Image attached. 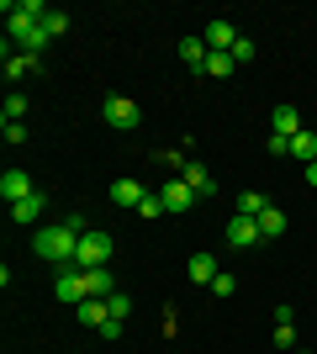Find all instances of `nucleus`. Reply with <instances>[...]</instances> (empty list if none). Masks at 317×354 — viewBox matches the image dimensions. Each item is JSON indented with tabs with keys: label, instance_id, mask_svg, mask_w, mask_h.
<instances>
[{
	"label": "nucleus",
	"instance_id": "obj_1",
	"mask_svg": "<svg viewBox=\"0 0 317 354\" xmlns=\"http://www.w3.org/2000/svg\"><path fill=\"white\" fill-rule=\"evenodd\" d=\"M85 233H90L85 217H64L59 227H37V233H32V254L48 259V265H59V270H75V249H79Z\"/></svg>",
	"mask_w": 317,
	"mask_h": 354
},
{
	"label": "nucleus",
	"instance_id": "obj_2",
	"mask_svg": "<svg viewBox=\"0 0 317 354\" xmlns=\"http://www.w3.org/2000/svg\"><path fill=\"white\" fill-rule=\"evenodd\" d=\"M0 11H6V43H27L32 32L43 27V16L53 11V6H43V0H6V6H0Z\"/></svg>",
	"mask_w": 317,
	"mask_h": 354
},
{
	"label": "nucleus",
	"instance_id": "obj_3",
	"mask_svg": "<svg viewBox=\"0 0 317 354\" xmlns=\"http://www.w3.org/2000/svg\"><path fill=\"white\" fill-rule=\"evenodd\" d=\"M111 254H117V243H111V233H101V227H90V233L79 238V249H75V270H106V265H111Z\"/></svg>",
	"mask_w": 317,
	"mask_h": 354
},
{
	"label": "nucleus",
	"instance_id": "obj_4",
	"mask_svg": "<svg viewBox=\"0 0 317 354\" xmlns=\"http://www.w3.org/2000/svg\"><path fill=\"white\" fill-rule=\"evenodd\" d=\"M101 117H106V127H117V133H137L143 111H137L133 95H106V101H101Z\"/></svg>",
	"mask_w": 317,
	"mask_h": 354
},
{
	"label": "nucleus",
	"instance_id": "obj_5",
	"mask_svg": "<svg viewBox=\"0 0 317 354\" xmlns=\"http://www.w3.org/2000/svg\"><path fill=\"white\" fill-rule=\"evenodd\" d=\"M222 238H227V249H254L259 238V217H243V212H233V217H227V227H222Z\"/></svg>",
	"mask_w": 317,
	"mask_h": 354
},
{
	"label": "nucleus",
	"instance_id": "obj_6",
	"mask_svg": "<svg viewBox=\"0 0 317 354\" xmlns=\"http://www.w3.org/2000/svg\"><path fill=\"white\" fill-rule=\"evenodd\" d=\"M53 296H59L64 307H79V301H85V270H59V275H53Z\"/></svg>",
	"mask_w": 317,
	"mask_h": 354
},
{
	"label": "nucleus",
	"instance_id": "obj_7",
	"mask_svg": "<svg viewBox=\"0 0 317 354\" xmlns=\"http://www.w3.org/2000/svg\"><path fill=\"white\" fill-rule=\"evenodd\" d=\"M159 196H164V212H175V217L196 207V191H191V185H185L180 175H175V180H164V185H159Z\"/></svg>",
	"mask_w": 317,
	"mask_h": 354
},
{
	"label": "nucleus",
	"instance_id": "obj_8",
	"mask_svg": "<svg viewBox=\"0 0 317 354\" xmlns=\"http://www.w3.org/2000/svg\"><path fill=\"white\" fill-rule=\"evenodd\" d=\"M201 43H206L211 53H233V48H238V32H233V21H222V16H217V21H206Z\"/></svg>",
	"mask_w": 317,
	"mask_h": 354
},
{
	"label": "nucleus",
	"instance_id": "obj_9",
	"mask_svg": "<svg viewBox=\"0 0 317 354\" xmlns=\"http://www.w3.org/2000/svg\"><path fill=\"white\" fill-rule=\"evenodd\" d=\"M143 196H148V185H137L133 175H122V180H111V201H117L122 212H137V207H143Z\"/></svg>",
	"mask_w": 317,
	"mask_h": 354
},
{
	"label": "nucleus",
	"instance_id": "obj_10",
	"mask_svg": "<svg viewBox=\"0 0 317 354\" xmlns=\"http://www.w3.org/2000/svg\"><path fill=\"white\" fill-rule=\"evenodd\" d=\"M270 133H275V138H296V133H302V111H296L291 101H280V106L270 111Z\"/></svg>",
	"mask_w": 317,
	"mask_h": 354
},
{
	"label": "nucleus",
	"instance_id": "obj_11",
	"mask_svg": "<svg viewBox=\"0 0 317 354\" xmlns=\"http://www.w3.org/2000/svg\"><path fill=\"white\" fill-rule=\"evenodd\" d=\"M0 196H6V207L27 201V196H32V175H27V169H6V175H0Z\"/></svg>",
	"mask_w": 317,
	"mask_h": 354
},
{
	"label": "nucleus",
	"instance_id": "obj_12",
	"mask_svg": "<svg viewBox=\"0 0 317 354\" xmlns=\"http://www.w3.org/2000/svg\"><path fill=\"white\" fill-rule=\"evenodd\" d=\"M43 212H48V196L32 191L27 201H16V207H11V222H16V227H32V222H43Z\"/></svg>",
	"mask_w": 317,
	"mask_h": 354
},
{
	"label": "nucleus",
	"instance_id": "obj_13",
	"mask_svg": "<svg viewBox=\"0 0 317 354\" xmlns=\"http://www.w3.org/2000/svg\"><path fill=\"white\" fill-rule=\"evenodd\" d=\"M180 180L196 191V201H201V196H217V180H211V169H206V164H196V159L180 169Z\"/></svg>",
	"mask_w": 317,
	"mask_h": 354
},
{
	"label": "nucleus",
	"instance_id": "obj_14",
	"mask_svg": "<svg viewBox=\"0 0 317 354\" xmlns=\"http://www.w3.org/2000/svg\"><path fill=\"white\" fill-rule=\"evenodd\" d=\"M185 275H191L196 286H211L217 275H222V270H217V254H206V249H201V254H191V265H185Z\"/></svg>",
	"mask_w": 317,
	"mask_h": 354
},
{
	"label": "nucleus",
	"instance_id": "obj_15",
	"mask_svg": "<svg viewBox=\"0 0 317 354\" xmlns=\"http://www.w3.org/2000/svg\"><path fill=\"white\" fill-rule=\"evenodd\" d=\"M75 317H79L85 328H101L106 317H111V307H106V296H85V301L75 307Z\"/></svg>",
	"mask_w": 317,
	"mask_h": 354
},
{
	"label": "nucleus",
	"instance_id": "obj_16",
	"mask_svg": "<svg viewBox=\"0 0 317 354\" xmlns=\"http://www.w3.org/2000/svg\"><path fill=\"white\" fill-rule=\"evenodd\" d=\"M180 59H185V69L206 74V59H211V48L201 43V37H180Z\"/></svg>",
	"mask_w": 317,
	"mask_h": 354
},
{
	"label": "nucleus",
	"instance_id": "obj_17",
	"mask_svg": "<svg viewBox=\"0 0 317 354\" xmlns=\"http://www.w3.org/2000/svg\"><path fill=\"white\" fill-rule=\"evenodd\" d=\"M85 291H90V296H117L122 286H117L111 270H85Z\"/></svg>",
	"mask_w": 317,
	"mask_h": 354
},
{
	"label": "nucleus",
	"instance_id": "obj_18",
	"mask_svg": "<svg viewBox=\"0 0 317 354\" xmlns=\"http://www.w3.org/2000/svg\"><path fill=\"white\" fill-rule=\"evenodd\" d=\"M291 159H302V164H317V133H312V127H302V133L291 138Z\"/></svg>",
	"mask_w": 317,
	"mask_h": 354
},
{
	"label": "nucleus",
	"instance_id": "obj_19",
	"mask_svg": "<svg viewBox=\"0 0 317 354\" xmlns=\"http://www.w3.org/2000/svg\"><path fill=\"white\" fill-rule=\"evenodd\" d=\"M259 233H265V238H280V233H286V212L275 207V201L259 212Z\"/></svg>",
	"mask_w": 317,
	"mask_h": 354
},
{
	"label": "nucleus",
	"instance_id": "obj_20",
	"mask_svg": "<svg viewBox=\"0 0 317 354\" xmlns=\"http://www.w3.org/2000/svg\"><path fill=\"white\" fill-rule=\"evenodd\" d=\"M27 69H32V59H27V53H11V43H6V85H16Z\"/></svg>",
	"mask_w": 317,
	"mask_h": 354
},
{
	"label": "nucleus",
	"instance_id": "obj_21",
	"mask_svg": "<svg viewBox=\"0 0 317 354\" xmlns=\"http://www.w3.org/2000/svg\"><path fill=\"white\" fill-rule=\"evenodd\" d=\"M265 207H270V196H259V191H243L238 196V212H243V217H259Z\"/></svg>",
	"mask_w": 317,
	"mask_h": 354
},
{
	"label": "nucleus",
	"instance_id": "obj_22",
	"mask_svg": "<svg viewBox=\"0 0 317 354\" xmlns=\"http://www.w3.org/2000/svg\"><path fill=\"white\" fill-rule=\"evenodd\" d=\"M137 217H148V222L169 217V212H164V196H159V191H148V196H143V207H137Z\"/></svg>",
	"mask_w": 317,
	"mask_h": 354
},
{
	"label": "nucleus",
	"instance_id": "obj_23",
	"mask_svg": "<svg viewBox=\"0 0 317 354\" xmlns=\"http://www.w3.org/2000/svg\"><path fill=\"white\" fill-rule=\"evenodd\" d=\"M233 69H238V64H233V53H211V59H206V74H211V80H227Z\"/></svg>",
	"mask_w": 317,
	"mask_h": 354
},
{
	"label": "nucleus",
	"instance_id": "obj_24",
	"mask_svg": "<svg viewBox=\"0 0 317 354\" xmlns=\"http://www.w3.org/2000/svg\"><path fill=\"white\" fill-rule=\"evenodd\" d=\"M21 117H27V95L11 90V95H6V117H0V122H21Z\"/></svg>",
	"mask_w": 317,
	"mask_h": 354
},
{
	"label": "nucleus",
	"instance_id": "obj_25",
	"mask_svg": "<svg viewBox=\"0 0 317 354\" xmlns=\"http://www.w3.org/2000/svg\"><path fill=\"white\" fill-rule=\"evenodd\" d=\"M48 37H64V32H69V11H48Z\"/></svg>",
	"mask_w": 317,
	"mask_h": 354
},
{
	"label": "nucleus",
	"instance_id": "obj_26",
	"mask_svg": "<svg viewBox=\"0 0 317 354\" xmlns=\"http://www.w3.org/2000/svg\"><path fill=\"white\" fill-rule=\"evenodd\" d=\"M206 291H211V296H222V301H227V296L238 291V281H233V275H227V270H222V275H217V281H211Z\"/></svg>",
	"mask_w": 317,
	"mask_h": 354
},
{
	"label": "nucleus",
	"instance_id": "obj_27",
	"mask_svg": "<svg viewBox=\"0 0 317 354\" xmlns=\"http://www.w3.org/2000/svg\"><path fill=\"white\" fill-rule=\"evenodd\" d=\"M106 307H111V317H127V312H133V296L117 291V296H106Z\"/></svg>",
	"mask_w": 317,
	"mask_h": 354
},
{
	"label": "nucleus",
	"instance_id": "obj_28",
	"mask_svg": "<svg viewBox=\"0 0 317 354\" xmlns=\"http://www.w3.org/2000/svg\"><path fill=\"white\" fill-rule=\"evenodd\" d=\"M275 349H296V328L291 323H275Z\"/></svg>",
	"mask_w": 317,
	"mask_h": 354
},
{
	"label": "nucleus",
	"instance_id": "obj_29",
	"mask_svg": "<svg viewBox=\"0 0 317 354\" xmlns=\"http://www.w3.org/2000/svg\"><path fill=\"white\" fill-rule=\"evenodd\" d=\"M265 153H275V159H286V153H291V138H265Z\"/></svg>",
	"mask_w": 317,
	"mask_h": 354
},
{
	"label": "nucleus",
	"instance_id": "obj_30",
	"mask_svg": "<svg viewBox=\"0 0 317 354\" xmlns=\"http://www.w3.org/2000/svg\"><path fill=\"white\" fill-rule=\"evenodd\" d=\"M254 59V37H238V48H233V64H249Z\"/></svg>",
	"mask_w": 317,
	"mask_h": 354
},
{
	"label": "nucleus",
	"instance_id": "obj_31",
	"mask_svg": "<svg viewBox=\"0 0 317 354\" xmlns=\"http://www.w3.org/2000/svg\"><path fill=\"white\" fill-rule=\"evenodd\" d=\"M95 333H101V339H122V317H106V323L95 328Z\"/></svg>",
	"mask_w": 317,
	"mask_h": 354
},
{
	"label": "nucleus",
	"instance_id": "obj_32",
	"mask_svg": "<svg viewBox=\"0 0 317 354\" xmlns=\"http://www.w3.org/2000/svg\"><path fill=\"white\" fill-rule=\"evenodd\" d=\"M6 143H27V127H21V122H6Z\"/></svg>",
	"mask_w": 317,
	"mask_h": 354
},
{
	"label": "nucleus",
	"instance_id": "obj_33",
	"mask_svg": "<svg viewBox=\"0 0 317 354\" xmlns=\"http://www.w3.org/2000/svg\"><path fill=\"white\" fill-rule=\"evenodd\" d=\"M307 185H317V164H307Z\"/></svg>",
	"mask_w": 317,
	"mask_h": 354
}]
</instances>
